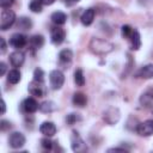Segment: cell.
<instances>
[{"label":"cell","instance_id":"obj_8","mask_svg":"<svg viewBox=\"0 0 153 153\" xmlns=\"http://www.w3.org/2000/svg\"><path fill=\"white\" fill-rule=\"evenodd\" d=\"M10 45L16 48V49H20V48H24L26 44H27V37L23 33H13L11 37H10V41H8Z\"/></svg>","mask_w":153,"mask_h":153},{"label":"cell","instance_id":"obj_26","mask_svg":"<svg viewBox=\"0 0 153 153\" xmlns=\"http://www.w3.org/2000/svg\"><path fill=\"white\" fill-rule=\"evenodd\" d=\"M29 8L33 13H41L42 12V8H43V4L41 2V0H32L29 4Z\"/></svg>","mask_w":153,"mask_h":153},{"label":"cell","instance_id":"obj_25","mask_svg":"<svg viewBox=\"0 0 153 153\" xmlns=\"http://www.w3.org/2000/svg\"><path fill=\"white\" fill-rule=\"evenodd\" d=\"M152 100H153V91H152V90L146 91V92L141 96V98H140L141 104H143L145 106H148V105L152 103Z\"/></svg>","mask_w":153,"mask_h":153},{"label":"cell","instance_id":"obj_12","mask_svg":"<svg viewBox=\"0 0 153 153\" xmlns=\"http://www.w3.org/2000/svg\"><path fill=\"white\" fill-rule=\"evenodd\" d=\"M24 61H25V55H24L23 51L16 50V51L10 54V62H11V65L13 67H16V68L17 67H22Z\"/></svg>","mask_w":153,"mask_h":153},{"label":"cell","instance_id":"obj_16","mask_svg":"<svg viewBox=\"0 0 153 153\" xmlns=\"http://www.w3.org/2000/svg\"><path fill=\"white\" fill-rule=\"evenodd\" d=\"M136 75L139 78H142V79H153V63H148V65H145L142 66Z\"/></svg>","mask_w":153,"mask_h":153},{"label":"cell","instance_id":"obj_2","mask_svg":"<svg viewBox=\"0 0 153 153\" xmlns=\"http://www.w3.org/2000/svg\"><path fill=\"white\" fill-rule=\"evenodd\" d=\"M16 22V13L12 10H7L4 8L1 11V19H0V29L2 31H6L7 29H10V26H12Z\"/></svg>","mask_w":153,"mask_h":153},{"label":"cell","instance_id":"obj_18","mask_svg":"<svg viewBox=\"0 0 153 153\" xmlns=\"http://www.w3.org/2000/svg\"><path fill=\"white\" fill-rule=\"evenodd\" d=\"M29 44H30V48L32 50H38L44 44V37L42 35H33L32 37H30Z\"/></svg>","mask_w":153,"mask_h":153},{"label":"cell","instance_id":"obj_13","mask_svg":"<svg viewBox=\"0 0 153 153\" xmlns=\"http://www.w3.org/2000/svg\"><path fill=\"white\" fill-rule=\"evenodd\" d=\"M39 131L44 136L51 137V136H54L56 134V126L50 121H45L39 126Z\"/></svg>","mask_w":153,"mask_h":153},{"label":"cell","instance_id":"obj_6","mask_svg":"<svg viewBox=\"0 0 153 153\" xmlns=\"http://www.w3.org/2000/svg\"><path fill=\"white\" fill-rule=\"evenodd\" d=\"M25 136L23 133L20 131H13L12 134H10V137H8V145L14 148V149H18V148H22L24 145H25Z\"/></svg>","mask_w":153,"mask_h":153},{"label":"cell","instance_id":"obj_29","mask_svg":"<svg viewBox=\"0 0 153 153\" xmlns=\"http://www.w3.org/2000/svg\"><path fill=\"white\" fill-rule=\"evenodd\" d=\"M54 143H55V142H53L49 136H47V137H44V139L41 140V146H42L44 149H51L53 146H54Z\"/></svg>","mask_w":153,"mask_h":153},{"label":"cell","instance_id":"obj_20","mask_svg":"<svg viewBox=\"0 0 153 153\" xmlns=\"http://www.w3.org/2000/svg\"><path fill=\"white\" fill-rule=\"evenodd\" d=\"M39 110L44 114H50V112H54L55 110H57V105L53 100H45L42 104H39Z\"/></svg>","mask_w":153,"mask_h":153},{"label":"cell","instance_id":"obj_14","mask_svg":"<svg viewBox=\"0 0 153 153\" xmlns=\"http://www.w3.org/2000/svg\"><path fill=\"white\" fill-rule=\"evenodd\" d=\"M73 60V51L71 49H63L59 53V61L62 66H65V68H68L67 66L71 65Z\"/></svg>","mask_w":153,"mask_h":153},{"label":"cell","instance_id":"obj_9","mask_svg":"<svg viewBox=\"0 0 153 153\" xmlns=\"http://www.w3.org/2000/svg\"><path fill=\"white\" fill-rule=\"evenodd\" d=\"M103 118H104V121H105L108 124L114 126V124L117 123L118 120H120V110H118L117 108H109V109H106V110L104 111Z\"/></svg>","mask_w":153,"mask_h":153},{"label":"cell","instance_id":"obj_38","mask_svg":"<svg viewBox=\"0 0 153 153\" xmlns=\"http://www.w3.org/2000/svg\"><path fill=\"white\" fill-rule=\"evenodd\" d=\"M67 1H71V2H78V1H80V0H67Z\"/></svg>","mask_w":153,"mask_h":153},{"label":"cell","instance_id":"obj_4","mask_svg":"<svg viewBox=\"0 0 153 153\" xmlns=\"http://www.w3.org/2000/svg\"><path fill=\"white\" fill-rule=\"evenodd\" d=\"M71 146H72V149L74 152H76V153H82V152H86L87 151V147H86L85 141L81 139V136L79 135V133L76 130H73L72 131Z\"/></svg>","mask_w":153,"mask_h":153},{"label":"cell","instance_id":"obj_36","mask_svg":"<svg viewBox=\"0 0 153 153\" xmlns=\"http://www.w3.org/2000/svg\"><path fill=\"white\" fill-rule=\"evenodd\" d=\"M41 2H42L43 5H47V6H49V5L54 4V2H55V0H41Z\"/></svg>","mask_w":153,"mask_h":153},{"label":"cell","instance_id":"obj_34","mask_svg":"<svg viewBox=\"0 0 153 153\" xmlns=\"http://www.w3.org/2000/svg\"><path fill=\"white\" fill-rule=\"evenodd\" d=\"M108 152H127V149L126 148H118V147H114V148H109L108 149Z\"/></svg>","mask_w":153,"mask_h":153},{"label":"cell","instance_id":"obj_3","mask_svg":"<svg viewBox=\"0 0 153 153\" xmlns=\"http://www.w3.org/2000/svg\"><path fill=\"white\" fill-rule=\"evenodd\" d=\"M49 84L53 90H60L65 84V75L60 69H54L49 73Z\"/></svg>","mask_w":153,"mask_h":153},{"label":"cell","instance_id":"obj_23","mask_svg":"<svg viewBox=\"0 0 153 153\" xmlns=\"http://www.w3.org/2000/svg\"><path fill=\"white\" fill-rule=\"evenodd\" d=\"M20 78H22V73H20V71H18L17 68L11 69V71L7 73V81H8L10 84H13V85L18 84V82L20 81Z\"/></svg>","mask_w":153,"mask_h":153},{"label":"cell","instance_id":"obj_35","mask_svg":"<svg viewBox=\"0 0 153 153\" xmlns=\"http://www.w3.org/2000/svg\"><path fill=\"white\" fill-rule=\"evenodd\" d=\"M0 43H1V54H4L6 51V42H5V39L2 37L0 38Z\"/></svg>","mask_w":153,"mask_h":153},{"label":"cell","instance_id":"obj_15","mask_svg":"<svg viewBox=\"0 0 153 153\" xmlns=\"http://www.w3.org/2000/svg\"><path fill=\"white\" fill-rule=\"evenodd\" d=\"M94 14H96V11L93 10V8H86L84 12H82V14H81V17H80V22H81V24L84 25V26H88V25H91L92 23H93V19H94Z\"/></svg>","mask_w":153,"mask_h":153},{"label":"cell","instance_id":"obj_11","mask_svg":"<svg viewBox=\"0 0 153 153\" xmlns=\"http://www.w3.org/2000/svg\"><path fill=\"white\" fill-rule=\"evenodd\" d=\"M22 109H23V111L26 112V114H33V112H36V111L39 109V105H38V103L36 102V99L29 97V98H25V99L23 100V103H22Z\"/></svg>","mask_w":153,"mask_h":153},{"label":"cell","instance_id":"obj_33","mask_svg":"<svg viewBox=\"0 0 153 153\" xmlns=\"http://www.w3.org/2000/svg\"><path fill=\"white\" fill-rule=\"evenodd\" d=\"M6 72V63L5 62H0V75L2 76Z\"/></svg>","mask_w":153,"mask_h":153},{"label":"cell","instance_id":"obj_30","mask_svg":"<svg viewBox=\"0 0 153 153\" xmlns=\"http://www.w3.org/2000/svg\"><path fill=\"white\" fill-rule=\"evenodd\" d=\"M121 32H122V36L124 38H129L130 35H131V32H133V29H131L130 25H123L122 29H121Z\"/></svg>","mask_w":153,"mask_h":153},{"label":"cell","instance_id":"obj_17","mask_svg":"<svg viewBox=\"0 0 153 153\" xmlns=\"http://www.w3.org/2000/svg\"><path fill=\"white\" fill-rule=\"evenodd\" d=\"M72 102H73V105H74V106L84 108V106H86V104H87V97H86V94L82 93V92H75V93L73 94Z\"/></svg>","mask_w":153,"mask_h":153},{"label":"cell","instance_id":"obj_10","mask_svg":"<svg viewBox=\"0 0 153 153\" xmlns=\"http://www.w3.org/2000/svg\"><path fill=\"white\" fill-rule=\"evenodd\" d=\"M66 38V32L62 27H53L51 31H50V41L53 44H61Z\"/></svg>","mask_w":153,"mask_h":153},{"label":"cell","instance_id":"obj_21","mask_svg":"<svg viewBox=\"0 0 153 153\" xmlns=\"http://www.w3.org/2000/svg\"><path fill=\"white\" fill-rule=\"evenodd\" d=\"M50 19H51V22H53L54 24H56V25H63V24L67 22V16H66V13H63V12H61V11H56V12H54V13L51 14Z\"/></svg>","mask_w":153,"mask_h":153},{"label":"cell","instance_id":"obj_5","mask_svg":"<svg viewBox=\"0 0 153 153\" xmlns=\"http://www.w3.org/2000/svg\"><path fill=\"white\" fill-rule=\"evenodd\" d=\"M27 90H29V93L31 96H35V97H44L47 94V88L44 86V82H41V81H36V80H32L29 86H27Z\"/></svg>","mask_w":153,"mask_h":153},{"label":"cell","instance_id":"obj_39","mask_svg":"<svg viewBox=\"0 0 153 153\" xmlns=\"http://www.w3.org/2000/svg\"><path fill=\"white\" fill-rule=\"evenodd\" d=\"M152 114H153V109H152Z\"/></svg>","mask_w":153,"mask_h":153},{"label":"cell","instance_id":"obj_24","mask_svg":"<svg viewBox=\"0 0 153 153\" xmlns=\"http://www.w3.org/2000/svg\"><path fill=\"white\" fill-rule=\"evenodd\" d=\"M74 82L79 87H82L85 85V75H84V72H82L81 68L75 69V72H74Z\"/></svg>","mask_w":153,"mask_h":153},{"label":"cell","instance_id":"obj_28","mask_svg":"<svg viewBox=\"0 0 153 153\" xmlns=\"http://www.w3.org/2000/svg\"><path fill=\"white\" fill-rule=\"evenodd\" d=\"M76 121H80V116H79V114L72 112V114L67 115V117H66V122H67L68 126H73Z\"/></svg>","mask_w":153,"mask_h":153},{"label":"cell","instance_id":"obj_32","mask_svg":"<svg viewBox=\"0 0 153 153\" xmlns=\"http://www.w3.org/2000/svg\"><path fill=\"white\" fill-rule=\"evenodd\" d=\"M13 2H14V0H0V6L2 8H8L10 6H12Z\"/></svg>","mask_w":153,"mask_h":153},{"label":"cell","instance_id":"obj_31","mask_svg":"<svg viewBox=\"0 0 153 153\" xmlns=\"http://www.w3.org/2000/svg\"><path fill=\"white\" fill-rule=\"evenodd\" d=\"M11 128H12L11 122H8V121H6V120H2V121L0 122V129H1L2 131H6V130H8V129H11Z\"/></svg>","mask_w":153,"mask_h":153},{"label":"cell","instance_id":"obj_1","mask_svg":"<svg viewBox=\"0 0 153 153\" xmlns=\"http://www.w3.org/2000/svg\"><path fill=\"white\" fill-rule=\"evenodd\" d=\"M88 47H90V50L97 55H105L114 50V44L111 42L103 38H98V37H93L90 41Z\"/></svg>","mask_w":153,"mask_h":153},{"label":"cell","instance_id":"obj_19","mask_svg":"<svg viewBox=\"0 0 153 153\" xmlns=\"http://www.w3.org/2000/svg\"><path fill=\"white\" fill-rule=\"evenodd\" d=\"M129 39H130V48L133 50H139L141 47V36L137 30H133Z\"/></svg>","mask_w":153,"mask_h":153},{"label":"cell","instance_id":"obj_27","mask_svg":"<svg viewBox=\"0 0 153 153\" xmlns=\"http://www.w3.org/2000/svg\"><path fill=\"white\" fill-rule=\"evenodd\" d=\"M33 80L36 81H41V82H44V72L42 68H36L33 71Z\"/></svg>","mask_w":153,"mask_h":153},{"label":"cell","instance_id":"obj_22","mask_svg":"<svg viewBox=\"0 0 153 153\" xmlns=\"http://www.w3.org/2000/svg\"><path fill=\"white\" fill-rule=\"evenodd\" d=\"M17 27L20 29V30H24V31H27L32 27V22L30 18L27 17H20L18 18L17 20Z\"/></svg>","mask_w":153,"mask_h":153},{"label":"cell","instance_id":"obj_7","mask_svg":"<svg viewBox=\"0 0 153 153\" xmlns=\"http://www.w3.org/2000/svg\"><path fill=\"white\" fill-rule=\"evenodd\" d=\"M136 133L140 136H151L153 135V120H146L137 124Z\"/></svg>","mask_w":153,"mask_h":153},{"label":"cell","instance_id":"obj_37","mask_svg":"<svg viewBox=\"0 0 153 153\" xmlns=\"http://www.w3.org/2000/svg\"><path fill=\"white\" fill-rule=\"evenodd\" d=\"M5 110H6V103H5V100H2L1 102V114L2 115L5 114Z\"/></svg>","mask_w":153,"mask_h":153}]
</instances>
